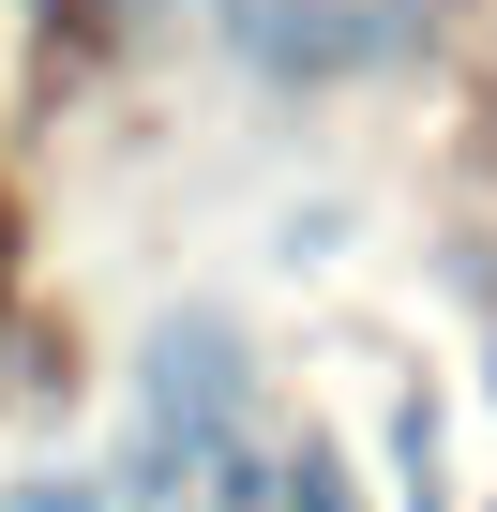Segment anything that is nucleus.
<instances>
[{"instance_id": "f257e3e1", "label": "nucleus", "mask_w": 497, "mask_h": 512, "mask_svg": "<svg viewBox=\"0 0 497 512\" xmlns=\"http://www.w3.org/2000/svg\"><path fill=\"white\" fill-rule=\"evenodd\" d=\"M226 467H241V332H226V317H166V332H151V392H136L121 482H136L151 512H181V482L211 497Z\"/></svg>"}, {"instance_id": "f03ea898", "label": "nucleus", "mask_w": 497, "mask_h": 512, "mask_svg": "<svg viewBox=\"0 0 497 512\" xmlns=\"http://www.w3.org/2000/svg\"><path fill=\"white\" fill-rule=\"evenodd\" d=\"M196 512H287V467H257V452H241V467H226V482H211Z\"/></svg>"}, {"instance_id": "7ed1b4c3", "label": "nucleus", "mask_w": 497, "mask_h": 512, "mask_svg": "<svg viewBox=\"0 0 497 512\" xmlns=\"http://www.w3.org/2000/svg\"><path fill=\"white\" fill-rule=\"evenodd\" d=\"M287 512H347V467H332V452H317V437H302V452H287Z\"/></svg>"}, {"instance_id": "20e7f679", "label": "nucleus", "mask_w": 497, "mask_h": 512, "mask_svg": "<svg viewBox=\"0 0 497 512\" xmlns=\"http://www.w3.org/2000/svg\"><path fill=\"white\" fill-rule=\"evenodd\" d=\"M31 512H91V497H31Z\"/></svg>"}]
</instances>
